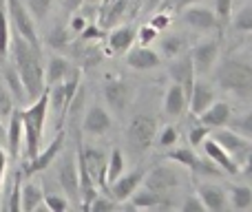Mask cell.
Wrapping results in <instances>:
<instances>
[{
	"label": "cell",
	"mask_w": 252,
	"mask_h": 212,
	"mask_svg": "<svg viewBox=\"0 0 252 212\" xmlns=\"http://www.w3.org/2000/svg\"><path fill=\"white\" fill-rule=\"evenodd\" d=\"M9 49H11V60H13L11 64L16 66L18 75L22 80L27 100L33 102L44 91V66L42 60H40V47H33L22 35L11 33Z\"/></svg>",
	"instance_id": "6da1fadb"
},
{
	"label": "cell",
	"mask_w": 252,
	"mask_h": 212,
	"mask_svg": "<svg viewBox=\"0 0 252 212\" xmlns=\"http://www.w3.org/2000/svg\"><path fill=\"white\" fill-rule=\"evenodd\" d=\"M47 113H49V95L47 89L35 97L27 108L20 111L22 117V130H25V152L29 159H33L38 155V151L42 148V133H44V121H47Z\"/></svg>",
	"instance_id": "7a4b0ae2"
},
{
	"label": "cell",
	"mask_w": 252,
	"mask_h": 212,
	"mask_svg": "<svg viewBox=\"0 0 252 212\" xmlns=\"http://www.w3.org/2000/svg\"><path fill=\"white\" fill-rule=\"evenodd\" d=\"M215 82L235 95H252V62L244 58H228L215 71Z\"/></svg>",
	"instance_id": "3957f363"
},
{
	"label": "cell",
	"mask_w": 252,
	"mask_h": 212,
	"mask_svg": "<svg viewBox=\"0 0 252 212\" xmlns=\"http://www.w3.org/2000/svg\"><path fill=\"white\" fill-rule=\"evenodd\" d=\"M4 9H7V16H9V22H11L13 33L22 35V38H25L27 42H31L33 47H40L35 20L31 18L25 2H22V0H4Z\"/></svg>",
	"instance_id": "277c9868"
},
{
	"label": "cell",
	"mask_w": 252,
	"mask_h": 212,
	"mask_svg": "<svg viewBox=\"0 0 252 212\" xmlns=\"http://www.w3.org/2000/svg\"><path fill=\"white\" fill-rule=\"evenodd\" d=\"M142 183L148 190L157 192V195H161V197H168L170 192L182 183V170L170 164L157 166V168H153L151 173H148V177L142 179Z\"/></svg>",
	"instance_id": "5b68a950"
},
{
	"label": "cell",
	"mask_w": 252,
	"mask_h": 212,
	"mask_svg": "<svg viewBox=\"0 0 252 212\" xmlns=\"http://www.w3.org/2000/svg\"><path fill=\"white\" fill-rule=\"evenodd\" d=\"M58 183H60L66 199L80 204V199H82V195H80V168L73 152H66L58 164Z\"/></svg>",
	"instance_id": "8992f818"
},
{
	"label": "cell",
	"mask_w": 252,
	"mask_h": 212,
	"mask_svg": "<svg viewBox=\"0 0 252 212\" xmlns=\"http://www.w3.org/2000/svg\"><path fill=\"white\" fill-rule=\"evenodd\" d=\"M155 135H157V121L148 115H135L133 121L128 124V128H126L128 144L135 151L151 148V144L155 142Z\"/></svg>",
	"instance_id": "52a82bcc"
},
{
	"label": "cell",
	"mask_w": 252,
	"mask_h": 212,
	"mask_svg": "<svg viewBox=\"0 0 252 212\" xmlns=\"http://www.w3.org/2000/svg\"><path fill=\"white\" fill-rule=\"evenodd\" d=\"M188 56H190L195 75H206L215 69V64H217V60H219V42L217 40H204V42L197 44Z\"/></svg>",
	"instance_id": "ba28073f"
},
{
	"label": "cell",
	"mask_w": 252,
	"mask_h": 212,
	"mask_svg": "<svg viewBox=\"0 0 252 212\" xmlns=\"http://www.w3.org/2000/svg\"><path fill=\"white\" fill-rule=\"evenodd\" d=\"M75 89H78V78L71 75L66 78L64 82H58V84H51L47 89V95H49V108L58 113V115H64L66 113V106H69L71 97H73Z\"/></svg>",
	"instance_id": "9c48e42d"
},
{
	"label": "cell",
	"mask_w": 252,
	"mask_h": 212,
	"mask_svg": "<svg viewBox=\"0 0 252 212\" xmlns=\"http://www.w3.org/2000/svg\"><path fill=\"white\" fill-rule=\"evenodd\" d=\"M182 20L197 31H208L217 25V13L210 7H204V4L195 2V4H188V7L182 9Z\"/></svg>",
	"instance_id": "30bf717a"
},
{
	"label": "cell",
	"mask_w": 252,
	"mask_h": 212,
	"mask_svg": "<svg viewBox=\"0 0 252 212\" xmlns=\"http://www.w3.org/2000/svg\"><path fill=\"white\" fill-rule=\"evenodd\" d=\"M215 142H217L221 148H226L237 164H239V161L246 157V152L250 151V144H248V139H246L244 135H239L237 130H226L223 126H221V130H217Z\"/></svg>",
	"instance_id": "8fae6325"
},
{
	"label": "cell",
	"mask_w": 252,
	"mask_h": 212,
	"mask_svg": "<svg viewBox=\"0 0 252 212\" xmlns=\"http://www.w3.org/2000/svg\"><path fill=\"white\" fill-rule=\"evenodd\" d=\"M111 126H113V120H111V113L106 111L104 106L93 104L87 113H84V120H82L84 133H89V135H104L106 130H111Z\"/></svg>",
	"instance_id": "7c38bea8"
},
{
	"label": "cell",
	"mask_w": 252,
	"mask_h": 212,
	"mask_svg": "<svg viewBox=\"0 0 252 212\" xmlns=\"http://www.w3.org/2000/svg\"><path fill=\"white\" fill-rule=\"evenodd\" d=\"M133 97H135L133 87H130V84H126V82H122V80L111 82V84H106V87H104L106 104L113 108V111H118V113L126 111V106L133 102Z\"/></svg>",
	"instance_id": "4fadbf2b"
},
{
	"label": "cell",
	"mask_w": 252,
	"mask_h": 212,
	"mask_svg": "<svg viewBox=\"0 0 252 212\" xmlns=\"http://www.w3.org/2000/svg\"><path fill=\"white\" fill-rule=\"evenodd\" d=\"M142 179H144L142 170H133V173H128V175H120L115 182L109 183L111 197H113L118 204H120V201L130 199V197H133V192L142 186Z\"/></svg>",
	"instance_id": "5bb4252c"
},
{
	"label": "cell",
	"mask_w": 252,
	"mask_h": 212,
	"mask_svg": "<svg viewBox=\"0 0 252 212\" xmlns=\"http://www.w3.org/2000/svg\"><path fill=\"white\" fill-rule=\"evenodd\" d=\"M215 102V91L210 84L201 82V80H195L188 91V106H190L192 115H201L210 104Z\"/></svg>",
	"instance_id": "9a60e30c"
},
{
	"label": "cell",
	"mask_w": 252,
	"mask_h": 212,
	"mask_svg": "<svg viewBox=\"0 0 252 212\" xmlns=\"http://www.w3.org/2000/svg\"><path fill=\"white\" fill-rule=\"evenodd\" d=\"M64 146V133H58L56 139H53L51 144H49L47 148H40L38 155L33 157V159H29V166H27V173L33 175V173H40V170H44L47 166L53 164V159H58V152H60V148Z\"/></svg>",
	"instance_id": "2e32d148"
},
{
	"label": "cell",
	"mask_w": 252,
	"mask_h": 212,
	"mask_svg": "<svg viewBox=\"0 0 252 212\" xmlns=\"http://www.w3.org/2000/svg\"><path fill=\"white\" fill-rule=\"evenodd\" d=\"M201 144H204V151H206V157H208V161H213L215 166H219L223 173L235 175L237 170H239V164L232 159V155L226 151V148L219 146L215 139H204Z\"/></svg>",
	"instance_id": "e0dca14e"
},
{
	"label": "cell",
	"mask_w": 252,
	"mask_h": 212,
	"mask_svg": "<svg viewBox=\"0 0 252 212\" xmlns=\"http://www.w3.org/2000/svg\"><path fill=\"white\" fill-rule=\"evenodd\" d=\"M126 62H128V66H133L137 71H148V69L159 66L161 58L155 49H151L148 44H142L137 49H128L126 51Z\"/></svg>",
	"instance_id": "ac0fdd59"
},
{
	"label": "cell",
	"mask_w": 252,
	"mask_h": 212,
	"mask_svg": "<svg viewBox=\"0 0 252 212\" xmlns=\"http://www.w3.org/2000/svg\"><path fill=\"white\" fill-rule=\"evenodd\" d=\"M104 164H106V155L100 148H82L80 151V166L89 173V177L93 182L102 183V173H104Z\"/></svg>",
	"instance_id": "d6986e66"
},
{
	"label": "cell",
	"mask_w": 252,
	"mask_h": 212,
	"mask_svg": "<svg viewBox=\"0 0 252 212\" xmlns=\"http://www.w3.org/2000/svg\"><path fill=\"white\" fill-rule=\"evenodd\" d=\"M199 117V124H204L208 130L213 128H221V126H226L228 121H230V104H226V102H217L215 100L213 104L206 108Z\"/></svg>",
	"instance_id": "ffe728a7"
},
{
	"label": "cell",
	"mask_w": 252,
	"mask_h": 212,
	"mask_svg": "<svg viewBox=\"0 0 252 212\" xmlns=\"http://www.w3.org/2000/svg\"><path fill=\"white\" fill-rule=\"evenodd\" d=\"M197 197L201 199L206 210L219 212L228 206V192L221 186H217V183H204V186H199V195Z\"/></svg>",
	"instance_id": "44dd1931"
},
{
	"label": "cell",
	"mask_w": 252,
	"mask_h": 212,
	"mask_svg": "<svg viewBox=\"0 0 252 212\" xmlns=\"http://www.w3.org/2000/svg\"><path fill=\"white\" fill-rule=\"evenodd\" d=\"M9 124L4 128V137H7V146H9V152L11 157H18L22 148V142H25V130H22V117H20V111L13 108L11 115L7 117Z\"/></svg>",
	"instance_id": "7402d4cb"
},
{
	"label": "cell",
	"mask_w": 252,
	"mask_h": 212,
	"mask_svg": "<svg viewBox=\"0 0 252 212\" xmlns=\"http://www.w3.org/2000/svg\"><path fill=\"white\" fill-rule=\"evenodd\" d=\"M73 75V69H71V62L62 56H51L47 62V69H44V84L51 87V84L64 82L66 78Z\"/></svg>",
	"instance_id": "603a6c76"
},
{
	"label": "cell",
	"mask_w": 252,
	"mask_h": 212,
	"mask_svg": "<svg viewBox=\"0 0 252 212\" xmlns=\"http://www.w3.org/2000/svg\"><path fill=\"white\" fill-rule=\"evenodd\" d=\"M186 102H188V97H186V91H184L182 84H177V82L170 84L168 91H166V95H164V111H166V115L179 117L184 111H186Z\"/></svg>",
	"instance_id": "cb8c5ba5"
},
{
	"label": "cell",
	"mask_w": 252,
	"mask_h": 212,
	"mask_svg": "<svg viewBox=\"0 0 252 212\" xmlns=\"http://www.w3.org/2000/svg\"><path fill=\"white\" fill-rule=\"evenodd\" d=\"M135 38H137V31H135L130 25L115 27V29L109 33V47H111V51H115V53H126L130 47H133Z\"/></svg>",
	"instance_id": "d4e9b609"
},
{
	"label": "cell",
	"mask_w": 252,
	"mask_h": 212,
	"mask_svg": "<svg viewBox=\"0 0 252 212\" xmlns=\"http://www.w3.org/2000/svg\"><path fill=\"white\" fill-rule=\"evenodd\" d=\"M44 206V192L38 183L27 182L25 186H20V210H38Z\"/></svg>",
	"instance_id": "484cf974"
},
{
	"label": "cell",
	"mask_w": 252,
	"mask_h": 212,
	"mask_svg": "<svg viewBox=\"0 0 252 212\" xmlns=\"http://www.w3.org/2000/svg\"><path fill=\"white\" fill-rule=\"evenodd\" d=\"M173 78L177 80V84H182L184 87L186 97H188V91H190L192 82H195V69H192L190 56H184V58H179V60L175 62L173 64Z\"/></svg>",
	"instance_id": "4316f807"
},
{
	"label": "cell",
	"mask_w": 252,
	"mask_h": 212,
	"mask_svg": "<svg viewBox=\"0 0 252 212\" xmlns=\"http://www.w3.org/2000/svg\"><path fill=\"white\" fill-rule=\"evenodd\" d=\"M133 208L137 210H144V208H164V206H173L170 201H166V197L157 195V192L148 190V188H144V190H135L133 192Z\"/></svg>",
	"instance_id": "83f0119b"
},
{
	"label": "cell",
	"mask_w": 252,
	"mask_h": 212,
	"mask_svg": "<svg viewBox=\"0 0 252 212\" xmlns=\"http://www.w3.org/2000/svg\"><path fill=\"white\" fill-rule=\"evenodd\" d=\"M124 173V157L122 151H113L109 157H106V164H104V173H102V183L109 186L111 182L120 177Z\"/></svg>",
	"instance_id": "f1b7e54d"
},
{
	"label": "cell",
	"mask_w": 252,
	"mask_h": 212,
	"mask_svg": "<svg viewBox=\"0 0 252 212\" xmlns=\"http://www.w3.org/2000/svg\"><path fill=\"white\" fill-rule=\"evenodd\" d=\"M4 87L9 89V93L13 95V100H27V95H25V87H22V80H20V75H18V71H16V66L13 64H7L4 66Z\"/></svg>",
	"instance_id": "f546056e"
},
{
	"label": "cell",
	"mask_w": 252,
	"mask_h": 212,
	"mask_svg": "<svg viewBox=\"0 0 252 212\" xmlns=\"http://www.w3.org/2000/svg\"><path fill=\"white\" fill-rule=\"evenodd\" d=\"M9 42H11V22H9L7 9H4V0L0 2V58H7Z\"/></svg>",
	"instance_id": "4dcf8cb0"
},
{
	"label": "cell",
	"mask_w": 252,
	"mask_h": 212,
	"mask_svg": "<svg viewBox=\"0 0 252 212\" xmlns=\"http://www.w3.org/2000/svg\"><path fill=\"white\" fill-rule=\"evenodd\" d=\"M228 199H230V206L237 210H248L252 206V190L248 186H235L230 192H228Z\"/></svg>",
	"instance_id": "1f68e13d"
},
{
	"label": "cell",
	"mask_w": 252,
	"mask_h": 212,
	"mask_svg": "<svg viewBox=\"0 0 252 212\" xmlns=\"http://www.w3.org/2000/svg\"><path fill=\"white\" fill-rule=\"evenodd\" d=\"M184 49V38L179 33H168L159 40V53H164L166 58H177Z\"/></svg>",
	"instance_id": "d6a6232c"
},
{
	"label": "cell",
	"mask_w": 252,
	"mask_h": 212,
	"mask_svg": "<svg viewBox=\"0 0 252 212\" xmlns=\"http://www.w3.org/2000/svg\"><path fill=\"white\" fill-rule=\"evenodd\" d=\"M51 4H53V0H27L25 7L29 9L31 18L35 22H42L49 16V11H51Z\"/></svg>",
	"instance_id": "836d02e7"
},
{
	"label": "cell",
	"mask_w": 252,
	"mask_h": 212,
	"mask_svg": "<svg viewBox=\"0 0 252 212\" xmlns=\"http://www.w3.org/2000/svg\"><path fill=\"white\" fill-rule=\"evenodd\" d=\"M232 25H235V29H239V31H252V4L239 9V13L235 16Z\"/></svg>",
	"instance_id": "e575fe53"
},
{
	"label": "cell",
	"mask_w": 252,
	"mask_h": 212,
	"mask_svg": "<svg viewBox=\"0 0 252 212\" xmlns=\"http://www.w3.org/2000/svg\"><path fill=\"white\" fill-rule=\"evenodd\" d=\"M115 206H118V201L113 199V197H106V195H95L91 199V204H89L87 210H93V212H106V210H113Z\"/></svg>",
	"instance_id": "d590c367"
},
{
	"label": "cell",
	"mask_w": 252,
	"mask_h": 212,
	"mask_svg": "<svg viewBox=\"0 0 252 212\" xmlns=\"http://www.w3.org/2000/svg\"><path fill=\"white\" fill-rule=\"evenodd\" d=\"M13 111V95L9 93V89L4 87V82H0V117H9Z\"/></svg>",
	"instance_id": "8d00e7d4"
},
{
	"label": "cell",
	"mask_w": 252,
	"mask_h": 212,
	"mask_svg": "<svg viewBox=\"0 0 252 212\" xmlns=\"http://www.w3.org/2000/svg\"><path fill=\"white\" fill-rule=\"evenodd\" d=\"M44 208L51 212H64L69 208V199L64 195H44Z\"/></svg>",
	"instance_id": "74e56055"
},
{
	"label": "cell",
	"mask_w": 252,
	"mask_h": 212,
	"mask_svg": "<svg viewBox=\"0 0 252 212\" xmlns=\"http://www.w3.org/2000/svg\"><path fill=\"white\" fill-rule=\"evenodd\" d=\"M20 175H16V182H13V188H11V195H9L7 204H4V208L11 210V212H18L20 210Z\"/></svg>",
	"instance_id": "f35d334b"
},
{
	"label": "cell",
	"mask_w": 252,
	"mask_h": 212,
	"mask_svg": "<svg viewBox=\"0 0 252 212\" xmlns=\"http://www.w3.org/2000/svg\"><path fill=\"white\" fill-rule=\"evenodd\" d=\"M170 159H175L177 164L186 166V168H192V164L197 161V157H195V152H192V151L179 148V151H173V152H170Z\"/></svg>",
	"instance_id": "ab89813d"
},
{
	"label": "cell",
	"mask_w": 252,
	"mask_h": 212,
	"mask_svg": "<svg viewBox=\"0 0 252 212\" xmlns=\"http://www.w3.org/2000/svg\"><path fill=\"white\" fill-rule=\"evenodd\" d=\"M235 130H237L239 135H244L246 139H252V113H246V115L237 117Z\"/></svg>",
	"instance_id": "60d3db41"
},
{
	"label": "cell",
	"mask_w": 252,
	"mask_h": 212,
	"mask_svg": "<svg viewBox=\"0 0 252 212\" xmlns=\"http://www.w3.org/2000/svg\"><path fill=\"white\" fill-rule=\"evenodd\" d=\"M177 137H179L177 128H175V126H166V128L159 133V139H157V142H159V146L168 148V146H173V144L177 142Z\"/></svg>",
	"instance_id": "b9f144b4"
},
{
	"label": "cell",
	"mask_w": 252,
	"mask_h": 212,
	"mask_svg": "<svg viewBox=\"0 0 252 212\" xmlns=\"http://www.w3.org/2000/svg\"><path fill=\"white\" fill-rule=\"evenodd\" d=\"M232 11V0H215V13L217 20H228Z\"/></svg>",
	"instance_id": "7bdbcfd3"
},
{
	"label": "cell",
	"mask_w": 252,
	"mask_h": 212,
	"mask_svg": "<svg viewBox=\"0 0 252 212\" xmlns=\"http://www.w3.org/2000/svg\"><path fill=\"white\" fill-rule=\"evenodd\" d=\"M157 33H159V31H157L155 27H151V25L142 27V29L137 31V35H139V44H151L153 40L157 38Z\"/></svg>",
	"instance_id": "ee69618b"
},
{
	"label": "cell",
	"mask_w": 252,
	"mask_h": 212,
	"mask_svg": "<svg viewBox=\"0 0 252 212\" xmlns=\"http://www.w3.org/2000/svg\"><path fill=\"white\" fill-rule=\"evenodd\" d=\"M66 31L64 29H53L51 31V35H49V44H51V47H56V49H62L66 44Z\"/></svg>",
	"instance_id": "f6af8a7d"
},
{
	"label": "cell",
	"mask_w": 252,
	"mask_h": 212,
	"mask_svg": "<svg viewBox=\"0 0 252 212\" xmlns=\"http://www.w3.org/2000/svg\"><path fill=\"white\" fill-rule=\"evenodd\" d=\"M208 137V128H206L204 124H199V126H195V128L190 130V144L192 146H199L204 139Z\"/></svg>",
	"instance_id": "bcb514c9"
},
{
	"label": "cell",
	"mask_w": 252,
	"mask_h": 212,
	"mask_svg": "<svg viewBox=\"0 0 252 212\" xmlns=\"http://www.w3.org/2000/svg\"><path fill=\"white\" fill-rule=\"evenodd\" d=\"M182 208L186 210V212H190V210H195V212H204V210H206V208H204V204H201V199H199L197 195H195V197H190L188 201H184Z\"/></svg>",
	"instance_id": "7dc6e473"
},
{
	"label": "cell",
	"mask_w": 252,
	"mask_h": 212,
	"mask_svg": "<svg viewBox=\"0 0 252 212\" xmlns=\"http://www.w3.org/2000/svg\"><path fill=\"white\" fill-rule=\"evenodd\" d=\"M4 173H7V152L0 148V195H2V186H4Z\"/></svg>",
	"instance_id": "c3c4849f"
},
{
	"label": "cell",
	"mask_w": 252,
	"mask_h": 212,
	"mask_svg": "<svg viewBox=\"0 0 252 212\" xmlns=\"http://www.w3.org/2000/svg\"><path fill=\"white\" fill-rule=\"evenodd\" d=\"M151 27H155L157 31L166 29V27H168V16H166V13H159V16L151 18Z\"/></svg>",
	"instance_id": "681fc988"
},
{
	"label": "cell",
	"mask_w": 252,
	"mask_h": 212,
	"mask_svg": "<svg viewBox=\"0 0 252 212\" xmlns=\"http://www.w3.org/2000/svg\"><path fill=\"white\" fill-rule=\"evenodd\" d=\"M62 4H64L66 13H75V11H80V7L84 4V0H62Z\"/></svg>",
	"instance_id": "f907efd6"
},
{
	"label": "cell",
	"mask_w": 252,
	"mask_h": 212,
	"mask_svg": "<svg viewBox=\"0 0 252 212\" xmlns=\"http://www.w3.org/2000/svg\"><path fill=\"white\" fill-rule=\"evenodd\" d=\"M241 164H244V173L248 175V177H252V148L246 152V157L241 159Z\"/></svg>",
	"instance_id": "816d5d0a"
},
{
	"label": "cell",
	"mask_w": 252,
	"mask_h": 212,
	"mask_svg": "<svg viewBox=\"0 0 252 212\" xmlns=\"http://www.w3.org/2000/svg\"><path fill=\"white\" fill-rule=\"evenodd\" d=\"M84 27H87V20H84L82 16H75L73 20H71V29H73V31H80V33H82Z\"/></svg>",
	"instance_id": "f5cc1de1"
},
{
	"label": "cell",
	"mask_w": 252,
	"mask_h": 212,
	"mask_svg": "<svg viewBox=\"0 0 252 212\" xmlns=\"http://www.w3.org/2000/svg\"><path fill=\"white\" fill-rule=\"evenodd\" d=\"M195 2H201V0H173V9H175V11H182L184 7L195 4Z\"/></svg>",
	"instance_id": "db71d44e"
},
{
	"label": "cell",
	"mask_w": 252,
	"mask_h": 212,
	"mask_svg": "<svg viewBox=\"0 0 252 212\" xmlns=\"http://www.w3.org/2000/svg\"><path fill=\"white\" fill-rule=\"evenodd\" d=\"M146 4H148V9H157L161 4V0H146Z\"/></svg>",
	"instance_id": "11a10c76"
},
{
	"label": "cell",
	"mask_w": 252,
	"mask_h": 212,
	"mask_svg": "<svg viewBox=\"0 0 252 212\" xmlns=\"http://www.w3.org/2000/svg\"><path fill=\"white\" fill-rule=\"evenodd\" d=\"M0 137H4V124H2V117H0Z\"/></svg>",
	"instance_id": "9f6ffc18"
},
{
	"label": "cell",
	"mask_w": 252,
	"mask_h": 212,
	"mask_svg": "<svg viewBox=\"0 0 252 212\" xmlns=\"http://www.w3.org/2000/svg\"><path fill=\"white\" fill-rule=\"evenodd\" d=\"M89 2H97V0H89Z\"/></svg>",
	"instance_id": "6f0895ef"
},
{
	"label": "cell",
	"mask_w": 252,
	"mask_h": 212,
	"mask_svg": "<svg viewBox=\"0 0 252 212\" xmlns=\"http://www.w3.org/2000/svg\"><path fill=\"white\" fill-rule=\"evenodd\" d=\"M106 2H109V0H104V4H106Z\"/></svg>",
	"instance_id": "680465c9"
}]
</instances>
